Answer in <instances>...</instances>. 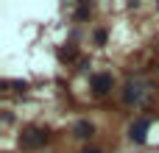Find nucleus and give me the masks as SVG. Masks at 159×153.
<instances>
[{
  "label": "nucleus",
  "mask_w": 159,
  "mask_h": 153,
  "mask_svg": "<svg viewBox=\"0 0 159 153\" xmlns=\"http://www.w3.org/2000/svg\"><path fill=\"white\" fill-rule=\"evenodd\" d=\"M48 142V131L45 128H28V131H22V137H20V145L25 148V151H36V148H42Z\"/></svg>",
  "instance_id": "1"
},
{
  "label": "nucleus",
  "mask_w": 159,
  "mask_h": 153,
  "mask_svg": "<svg viewBox=\"0 0 159 153\" xmlns=\"http://www.w3.org/2000/svg\"><path fill=\"white\" fill-rule=\"evenodd\" d=\"M112 84H115L112 72H95V75H92V92H95V95H106V92L112 89Z\"/></svg>",
  "instance_id": "2"
},
{
  "label": "nucleus",
  "mask_w": 159,
  "mask_h": 153,
  "mask_svg": "<svg viewBox=\"0 0 159 153\" xmlns=\"http://www.w3.org/2000/svg\"><path fill=\"white\" fill-rule=\"evenodd\" d=\"M151 128V120L148 117H140L131 128H129V137H131V142H145V131Z\"/></svg>",
  "instance_id": "3"
},
{
  "label": "nucleus",
  "mask_w": 159,
  "mask_h": 153,
  "mask_svg": "<svg viewBox=\"0 0 159 153\" xmlns=\"http://www.w3.org/2000/svg\"><path fill=\"white\" fill-rule=\"evenodd\" d=\"M143 89H145L143 84H134V81H131V84L126 86V100H129V103H137V100L143 98Z\"/></svg>",
  "instance_id": "4"
},
{
  "label": "nucleus",
  "mask_w": 159,
  "mask_h": 153,
  "mask_svg": "<svg viewBox=\"0 0 159 153\" xmlns=\"http://www.w3.org/2000/svg\"><path fill=\"white\" fill-rule=\"evenodd\" d=\"M73 131H75V137H81V139H87V137H92V131H95V128H92V123H87V120H78Z\"/></svg>",
  "instance_id": "5"
},
{
  "label": "nucleus",
  "mask_w": 159,
  "mask_h": 153,
  "mask_svg": "<svg viewBox=\"0 0 159 153\" xmlns=\"http://www.w3.org/2000/svg\"><path fill=\"white\" fill-rule=\"evenodd\" d=\"M89 11H92V6H78V20H84V17H89Z\"/></svg>",
  "instance_id": "6"
},
{
  "label": "nucleus",
  "mask_w": 159,
  "mask_h": 153,
  "mask_svg": "<svg viewBox=\"0 0 159 153\" xmlns=\"http://www.w3.org/2000/svg\"><path fill=\"white\" fill-rule=\"evenodd\" d=\"M84 153H98V151H84Z\"/></svg>",
  "instance_id": "7"
}]
</instances>
